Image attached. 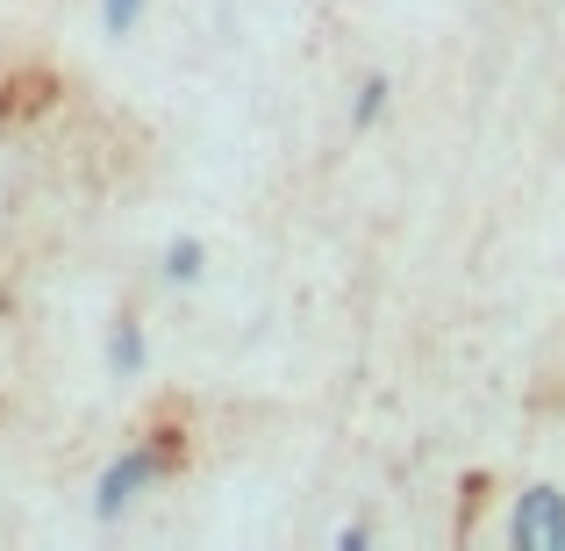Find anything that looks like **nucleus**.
Instances as JSON below:
<instances>
[{
	"label": "nucleus",
	"instance_id": "nucleus-3",
	"mask_svg": "<svg viewBox=\"0 0 565 551\" xmlns=\"http://www.w3.org/2000/svg\"><path fill=\"white\" fill-rule=\"evenodd\" d=\"M108 365L122 372V380H137V372H143V322L137 316H122L108 330Z\"/></svg>",
	"mask_w": 565,
	"mask_h": 551
},
{
	"label": "nucleus",
	"instance_id": "nucleus-4",
	"mask_svg": "<svg viewBox=\"0 0 565 551\" xmlns=\"http://www.w3.org/2000/svg\"><path fill=\"white\" fill-rule=\"evenodd\" d=\"M201 273H207V244H201V236H180V244L166 251V279L186 287V279H201Z\"/></svg>",
	"mask_w": 565,
	"mask_h": 551
},
{
	"label": "nucleus",
	"instance_id": "nucleus-2",
	"mask_svg": "<svg viewBox=\"0 0 565 551\" xmlns=\"http://www.w3.org/2000/svg\"><path fill=\"white\" fill-rule=\"evenodd\" d=\"M509 538H515V551H565V495L558 487H530L515 501Z\"/></svg>",
	"mask_w": 565,
	"mask_h": 551
},
{
	"label": "nucleus",
	"instance_id": "nucleus-1",
	"mask_svg": "<svg viewBox=\"0 0 565 551\" xmlns=\"http://www.w3.org/2000/svg\"><path fill=\"white\" fill-rule=\"evenodd\" d=\"M166 473V452L158 444H129L122 458H108V473H100V487H94V516L100 523H115V516L129 509V501L143 495V487Z\"/></svg>",
	"mask_w": 565,
	"mask_h": 551
},
{
	"label": "nucleus",
	"instance_id": "nucleus-5",
	"mask_svg": "<svg viewBox=\"0 0 565 551\" xmlns=\"http://www.w3.org/2000/svg\"><path fill=\"white\" fill-rule=\"evenodd\" d=\"M137 22H143V0H100V29L108 36H129Z\"/></svg>",
	"mask_w": 565,
	"mask_h": 551
},
{
	"label": "nucleus",
	"instance_id": "nucleus-6",
	"mask_svg": "<svg viewBox=\"0 0 565 551\" xmlns=\"http://www.w3.org/2000/svg\"><path fill=\"white\" fill-rule=\"evenodd\" d=\"M380 108H386V80H365V86H359V108H351V123L365 129V123H373Z\"/></svg>",
	"mask_w": 565,
	"mask_h": 551
}]
</instances>
